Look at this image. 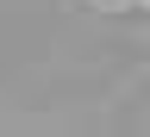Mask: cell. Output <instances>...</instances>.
I'll return each mask as SVG.
<instances>
[{
	"label": "cell",
	"mask_w": 150,
	"mask_h": 137,
	"mask_svg": "<svg viewBox=\"0 0 150 137\" xmlns=\"http://www.w3.org/2000/svg\"><path fill=\"white\" fill-rule=\"evenodd\" d=\"M106 6H150V0H106Z\"/></svg>",
	"instance_id": "cell-1"
}]
</instances>
